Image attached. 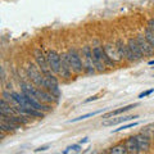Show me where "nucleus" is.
Segmentation results:
<instances>
[{"mask_svg": "<svg viewBox=\"0 0 154 154\" xmlns=\"http://www.w3.org/2000/svg\"><path fill=\"white\" fill-rule=\"evenodd\" d=\"M49 149V145H42V146H38L37 149H35V153H40V152H46Z\"/></svg>", "mask_w": 154, "mask_h": 154, "instance_id": "bb28decb", "label": "nucleus"}, {"mask_svg": "<svg viewBox=\"0 0 154 154\" xmlns=\"http://www.w3.org/2000/svg\"><path fill=\"white\" fill-rule=\"evenodd\" d=\"M123 143H125V145H126V148H127L128 154H139L140 153V149H139V145H137V141H136L135 135L134 136L127 137Z\"/></svg>", "mask_w": 154, "mask_h": 154, "instance_id": "4468645a", "label": "nucleus"}, {"mask_svg": "<svg viewBox=\"0 0 154 154\" xmlns=\"http://www.w3.org/2000/svg\"><path fill=\"white\" fill-rule=\"evenodd\" d=\"M0 79H2V84H3V86L5 85V82H7V77H5V69H4V67H2L0 68Z\"/></svg>", "mask_w": 154, "mask_h": 154, "instance_id": "b1692460", "label": "nucleus"}, {"mask_svg": "<svg viewBox=\"0 0 154 154\" xmlns=\"http://www.w3.org/2000/svg\"><path fill=\"white\" fill-rule=\"evenodd\" d=\"M33 59L35 63L40 67V69L42 71V73L46 75L50 72L49 64H48V59H46V54H44V51L41 49H35L33 50Z\"/></svg>", "mask_w": 154, "mask_h": 154, "instance_id": "423d86ee", "label": "nucleus"}, {"mask_svg": "<svg viewBox=\"0 0 154 154\" xmlns=\"http://www.w3.org/2000/svg\"><path fill=\"white\" fill-rule=\"evenodd\" d=\"M144 36H145V38L150 42L152 46L154 48V32L148 26H145V28H144Z\"/></svg>", "mask_w": 154, "mask_h": 154, "instance_id": "aec40b11", "label": "nucleus"}, {"mask_svg": "<svg viewBox=\"0 0 154 154\" xmlns=\"http://www.w3.org/2000/svg\"><path fill=\"white\" fill-rule=\"evenodd\" d=\"M14 114H18L14 107L12 104H9L5 99L2 98V100H0V116H14Z\"/></svg>", "mask_w": 154, "mask_h": 154, "instance_id": "ddd939ff", "label": "nucleus"}, {"mask_svg": "<svg viewBox=\"0 0 154 154\" xmlns=\"http://www.w3.org/2000/svg\"><path fill=\"white\" fill-rule=\"evenodd\" d=\"M22 127L23 126H21V125H16V123L4 121V119H0V131L11 134V132H14V131H18V130H22Z\"/></svg>", "mask_w": 154, "mask_h": 154, "instance_id": "2eb2a0df", "label": "nucleus"}, {"mask_svg": "<svg viewBox=\"0 0 154 154\" xmlns=\"http://www.w3.org/2000/svg\"><path fill=\"white\" fill-rule=\"evenodd\" d=\"M135 118H139L137 114L135 116H123V117H118L116 119H110V121H104L103 125L104 126H116V125H119V123H123V122H128L131 119H135Z\"/></svg>", "mask_w": 154, "mask_h": 154, "instance_id": "dca6fc26", "label": "nucleus"}, {"mask_svg": "<svg viewBox=\"0 0 154 154\" xmlns=\"http://www.w3.org/2000/svg\"><path fill=\"white\" fill-rule=\"evenodd\" d=\"M98 99H99V95H93V96H90V98L85 99L84 100V104H88L90 102H95V100H98Z\"/></svg>", "mask_w": 154, "mask_h": 154, "instance_id": "393cba45", "label": "nucleus"}, {"mask_svg": "<svg viewBox=\"0 0 154 154\" xmlns=\"http://www.w3.org/2000/svg\"><path fill=\"white\" fill-rule=\"evenodd\" d=\"M81 149H82V146H81V144H72V145L69 146H67L64 150H63V154H67V153H69V152H76V153H80L81 152Z\"/></svg>", "mask_w": 154, "mask_h": 154, "instance_id": "4be33fe9", "label": "nucleus"}, {"mask_svg": "<svg viewBox=\"0 0 154 154\" xmlns=\"http://www.w3.org/2000/svg\"><path fill=\"white\" fill-rule=\"evenodd\" d=\"M46 59H48V64H49L50 71L59 77V72H60V54L57 50H54V49H49L46 51Z\"/></svg>", "mask_w": 154, "mask_h": 154, "instance_id": "20e7f679", "label": "nucleus"}, {"mask_svg": "<svg viewBox=\"0 0 154 154\" xmlns=\"http://www.w3.org/2000/svg\"><path fill=\"white\" fill-rule=\"evenodd\" d=\"M103 112H104V109H99V110H95V112L86 113V114H82V116H80V117H77V118H72V119H69L68 123H73V122H79V121H84V119H86V118L94 117V116H98V114L103 113Z\"/></svg>", "mask_w": 154, "mask_h": 154, "instance_id": "6ab92c4d", "label": "nucleus"}, {"mask_svg": "<svg viewBox=\"0 0 154 154\" xmlns=\"http://www.w3.org/2000/svg\"><path fill=\"white\" fill-rule=\"evenodd\" d=\"M25 72H26L27 80H30L33 85L37 86V88H44L45 75L42 73L40 67H38L36 63L28 62V63L26 64V67H25Z\"/></svg>", "mask_w": 154, "mask_h": 154, "instance_id": "f257e3e1", "label": "nucleus"}, {"mask_svg": "<svg viewBox=\"0 0 154 154\" xmlns=\"http://www.w3.org/2000/svg\"><path fill=\"white\" fill-rule=\"evenodd\" d=\"M107 153H109V154H128L125 143H118V144H116V145L110 146L109 150H107Z\"/></svg>", "mask_w": 154, "mask_h": 154, "instance_id": "f3484780", "label": "nucleus"}, {"mask_svg": "<svg viewBox=\"0 0 154 154\" xmlns=\"http://www.w3.org/2000/svg\"><path fill=\"white\" fill-rule=\"evenodd\" d=\"M93 60H94V66H95L96 71H98V73H103V72H105V67L107 66H105L104 60L102 59V57H100L96 46L93 48Z\"/></svg>", "mask_w": 154, "mask_h": 154, "instance_id": "9b49d317", "label": "nucleus"}, {"mask_svg": "<svg viewBox=\"0 0 154 154\" xmlns=\"http://www.w3.org/2000/svg\"><path fill=\"white\" fill-rule=\"evenodd\" d=\"M114 44H116V46H117V50L119 51V54H121V57L123 58V60H125V58H126V54H127V50H128L127 42H125L122 38H117Z\"/></svg>", "mask_w": 154, "mask_h": 154, "instance_id": "a211bd4d", "label": "nucleus"}, {"mask_svg": "<svg viewBox=\"0 0 154 154\" xmlns=\"http://www.w3.org/2000/svg\"><path fill=\"white\" fill-rule=\"evenodd\" d=\"M89 140H90V139H89L88 136H86V137H82V139H81V140H80L79 143L81 144V145H82V144H86V143H89Z\"/></svg>", "mask_w": 154, "mask_h": 154, "instance_id": "cd10ccee", "label": "nucleus"}, {"mask_svg": "<svg viewBox=\"0 0 154 154\" xmlns=\"http://www.w3.org/2000/svg\"><path fill=\"white\" fill-rule=\"evenodd\" d=\"M153 93H154V88H153V89H149V90H145V91H143V93H140V94H139V96H137V98H139V99L148 98V96H149V95H152Z\"/></svg>", "mask_w": 154, "mask_h": 154, "instance_id": "5701e85b", "label": "nucleus"}, {"mask_svg": "<svg viewBox=\"0 0 154 154\" xmlns=\"http://www.w3.org/2000/svg\"><path fill=\"white\" fill-rule=\"evenodd\" d=\"M72 68L69 66V62H68V55H67V51L66 53H62L60 54V72H59V77L64 81H68L72 79Z\"/></svg>", "mask_w": 154, "mask_h": 154, "instance_id": "39448f33", "label": "nucleus"}, {"mask_svg": "<svg viewBox=\"0 0 154 154\" xmlns=\"http://www.w3.org/2000/svg\"><path fill=\"white\" fill-rule=\"evenodd\" d=\"M152 137H153V140H154V131H153V136Z\"/></svg>", "mask_w": 154, "mask_h": 154, "instance_id": "c756f323", "label": "nucleus"}, {"mask_svg": "<svg viewBox=\"0 0 154 154\" xmlns=\"http://www.w3.org/2000/svg\"><path fill=\"white\" fill-rule=\"evenodd\" d=\"M81 55H82V60H84V73L95 75L98 71H96L95 66H94V60H93V48L89 45L82 46Z\"/></svg>", "mask_w": 154, "mask_h": 154, "instance_id": "7ed1b4c3", "label": "nucleus"}, {"mask_svg": "<svg viewBox=\"0 0 154 154\" xmlns=\"http://www.w3.org/2000/svg\"><path fill=\"white\" fill-rule=\"evenodd\" d=\"M153 77H154V76H153Z\"/></svg>", "mask_w": 154, "mask_h": 154, "instance_id": "2f4dec72", "label": "nucleus"}, {"mask_svg": "<svg viewBox=\"0 0 154 154\" xmlns=\"http://www.w3.org/2000/svg\"><path fill=\"white\" fill-rule=\"evenodd\" d=\"M135 37H136V41H137L139 46H140V50L143 53L144 58L145 57H154V48L145 38V36H144L143 33H139V35H136Z\"/></svg>", "mask_w": 154, "mask_h": 154, "instance_id": "0eeeda50", "label": "nucleus"}, {"mask_svg": "<svg viewBox=\"0 0 154 154\" xmlns=\"http://www.w3.org/2000/svg\"><path fill=\"white\" fill-rule=\"evenodd\" d=\"M67 55H68V62L69 66L72 68V72L76 76H80L84 73V60L81 58V53L77 51V49L75 48H71V49L67 50Z\"/></svg>", "mask_w": 154, "mask_h": 154, "instance_id": "f03ea898", "label": "nucleus"}, {"mask_svg": "<svg viewBox=\"0 0 154 154\" xmlns=\"http://www.w3.org/2000/svg\"><path fill=\"white\" fill-rule=\"evenodd\" d=\"M152 69H154V66H153V67H152Z\"/></svg>", "mask_w": 154, "mask_h": 154, "instance_id": "7c9ffc66", "label": "nucleus"}, {"mask_svg": "<svg viewBox=\"0 0 154 154\" xmlns=\"http://www.w3.org/2000/svg\"><path fill=\"white\" fill-rule=\"evenodd\" d=\"M126 42H127V45H128V49L131 50L132 55L135 58V62H140L143 58H144V55H143V53L140 50V46H139L137 41H136V37H130Z\"/></svg>", "mask_w": 154, "mask_h": 154, "instance_id": "9d476101", "label": "nucleus"}, {"mask_svg": "<svg viewBox=\"0 0 154 154\" xmlns=\"http://www.w3.org/2000/svg\"><path fill=\"white\" fill-rule=\"evenodd\" d=\"M135 107H137V104H130V105H126V107H122V108L110 110V112L103 114L102 118H103V119H108V118H112V117H117V116H119V114H123V113L128 112V110H131V109L135 108Z\"/></svg>", "mask_w": 154, "mask_h": 154, "instance_id": "f8f14e48", "label": "nucleus"}, {"mask_svg": "<svg viewBox=\"0 0 154 154\" xmlns=\"http://www.w3.org/2000/svg\"><path fill=\"white\" fill-rule=\"evenodd\" d=\"M136 126H139V122H130L127 125H122V126H119L116 130H112V134L121 132V131H123V130H128V128H132V127H136Z\"/></svg>", "mask_w": 154, "mask_h": 154, "instance_id": "412c9836", "label": "nucleus"}, {"mask_svg": "<svg viewBox=\"0 0 154 154\" xmlns=\"http://www.w3.org/2000/svg\"><path fill=\"white\" fill-rule=\"evenodd\" d=\"M103 49H104L105 53H107V55L114 62V63H119V62L123 60V58L121 57L119 51L117 50V46H116V44H110V42H108V44H104Z\"/></svg>", "mask_w": 154, "mask_h": 154, "instance_id": "1a4fd4ad", "label": "nucleus"}, {"mask_svg": "<svg viewBox=\"0 0 154 154\" xmlns=\"http://www.w3.org/2000/svg\"><path fill=\"white\" fill-rule=\"evenodd\" d=\"M148 64H149V66H154V59H150V60H149V62H148Z\"/></svg>", "mask_w": 154, "mask_h": 154, "instance_id": "c85d7f7f", "label": "nucleus"}, {"mask_svg": "<svg viewBox=\"0 0 154 154\" xmlns=\"http://www.w3.org/2000/svg\"><path fill=\"white\" fill-rule=\"evenodd\" d=\"M136 137V141H137V145H139V149H140V153H146L150 150L152 148V136L150 135H146L144 132H139L135 135Z\"/></svg>", "mask_w": 154, "mask_h": 154, "instance_id": "6e6552de", "label": "nucleus"}, {"mask_svg": "<svg viewBox=\"0 0 154 154\" xmlns=\"http://www.w3.org/2000/svg\"><path fill=\"white\" fill-rule=\"evenodd\" d=\"M146 26L150 28V30L154 32V18H149L148 22H146Z\"/></svg>", "mask_w": 154, "mask_h": 154, "instance_id": "a878e982", "label": "nucleus"}]
</instances>
